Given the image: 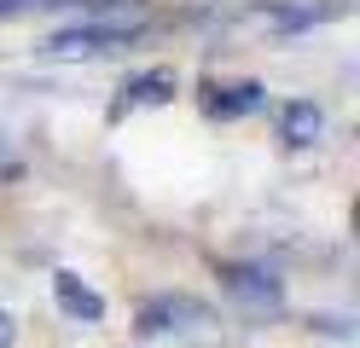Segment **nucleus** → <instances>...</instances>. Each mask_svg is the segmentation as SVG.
<instances>
[{"label": "nucleus", "instance_id": "8", "mask_svg": "<svg viewBox=\"0 0 360 348\" xmlns=\"http://www.w3.org/2000/svg\"><path fill=\"white\" fill-rule=\"evenodd\" d=\"M274 122H279V139H285V146L302 151V146H314V139L326 134V110L314 105V99H285Z\"/></svg>", "mask_w": 360, "mask_h": 348}, {"label": "nucleus", "instance_id": "2", "mask_svg": "<svg viewBox=\"0 0 360 348\" xmlns=\"http://www.w3.org/2000/svg\"><path fill=\"white\" fill-rule=\"evenodd\" d=\"M146 23H70V30H58L41 41V53H53V58H99V53H117V46L128 41H140Z\"/></svg>", "mask_w": 360, "mask_h": 348}, {"label": "nucleus", "instance_id": "7", "mask_svg": "<svg viewBox=\"0 0 360 348\" xmlns=\"http://www.w3.org/2000/svg\"><path fill=\"white\" fill-rule=\"evenodd\" d=\"M180 93V76L169 64H151V70H140V76H128L122 82V99H117V110H140V105H169Z\"/></svg>", "mask_w": 360, "mask_h": 348}, {"label": "nucleus", "instance_id": "6", "mask_svg": "<svg viewBox=\"0 0 360 348\" xmlns=\"http://www.w3.org/2000/svg\"><path fill=\"white\" fill-rule=\"evenodd\" d=\"M267 105V87L262 82H210L204 87V110L215 122H238V116H250Z\"/></svg>", "mask_w": 360, "mask_h": 348}, {"label": "nucleus", "instance_id": "3", "mask_svg": "<svg viewBox=\"0 0 360 348\" xmlns=\"http://www.w3.org/2000/svg\"><path fill=\"white\" fill-rule=\"evenodd\" d=\"M134 319H140V331H146V337H157V331H186V325H210V308H204V302H192V296H169V290H163V296H146Z\"/></svg>", "mask_w": 360, "mask_h": 348}, {"label": "nucleus", "instance_id": "4", "mask_svg": "<svg viewBox=\"0 0 360 348\" xmlns=\"http://www.w3.org/2000/svg\"><path fill=\"white\" fill-rule=\"evenodd\" d=\"M337 12H343V0H279V6H256L250 23H262V30H314V23H331Z\"/></svg>", "mask_w": 360, "mask_h": 348}, {"label": "nucleus", "instance_id": "5", "mask_svg": "<svg viewBox=\"0 0 360 348\" xmlns=\"http://www.w3.org/2000/svg\"><path fill=\"white\" fill-rule=\"evenodd\" d=\"M53 296H58V314L76 319V325H99V319H105V296L87 285L82 273H70V267L53 273Z\"/></svg>", "mask_w": 360, "mask_h": 348}, {"label": "nucleus", "instance_id": "9", "mask_svg": "<svg viewBox=\"0 0 360 348\" xmlns=\"http://www.w3.org/2000/svg\"><path fill=\"white\" fill-rule=\"evenodd\" d=\"M47 6H76V0H0V23L24 18V12H47Z\"/></svg>", "mask_w": 360, "mask_h": 348}, {"label": "nucleus", "instance_id": "10", "mask_svg": "<svg viewBox=\"0 0 360 348\" xmlns=\"http://www.w3.org/2000/svg\"><path fill=\"white\" fill-rule=\"evenodd\" d=\"M0 348H12V319H6V308H0Z\"/></svg>", "mask_w": 360, "mask_h": 348}, {"label": "nucleus", "instance_id": "1", "mask_svg": "<svg viewBox=\"0 0 360 348\" xmlns=\"http://www.w3.org/2000/svg\"><path fill=\"white\" fill-rule=\"evenodd\" d=\"M221 290H227L238 308H250V314H279L285 308V278L274 267H262V262H221Z\"/></svg>", "mask_w": 360, "mask_h": 348}]
</instances>
